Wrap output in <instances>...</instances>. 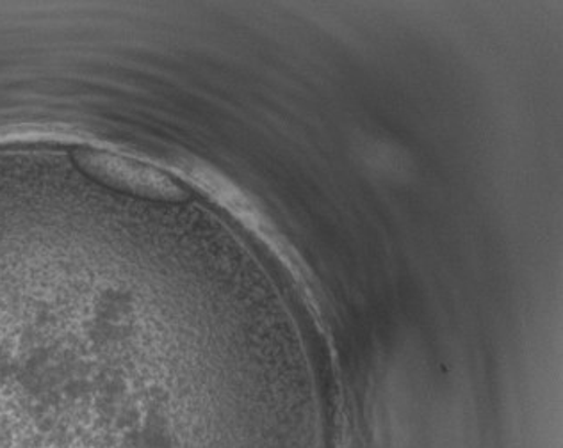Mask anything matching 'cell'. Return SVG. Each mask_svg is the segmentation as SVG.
<instances>
[{
	"label": "cell",
	"instance_id": "6da1fadb",
	"mask_svg": "<svg viewBox=\"0 0 563 448\" xmlns=\"http://www.w3.org/2000/svg\"><path fill=\"white\" fill-rule=\"evenodd\" d=\"M77 168L88 177L114 191L128 192L132 197L154 201L180 203L189 198L179 183L172 180L161 169L148 164L128 159L123 155L102 149H79L74 154Z\"/></svg>",
	"mask_w": 563,
	"mask_h": 448
}]
</instances>
